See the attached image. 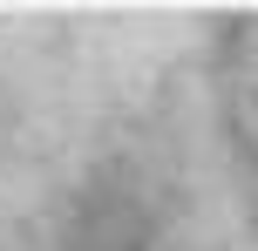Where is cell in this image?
<instances>
[{"label": "cell", "instance_id": "cell-1", "mask_svg": "<svg viewBox=\"0 0 258 251\" xmlns=\"http://www.w3.org/2000/svg\"><path fill=\"white\" fill-rule=\"evenodd\" d=\"M218 95L238 156L258 170V14H238L218 34Z\"/></svg>", "mask_w": 258, "mask_h": 251}]
</instances>
